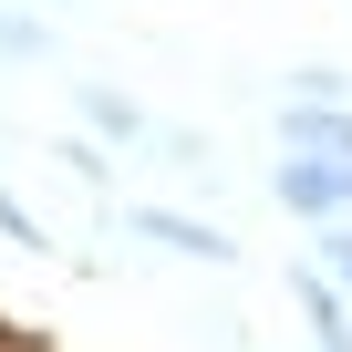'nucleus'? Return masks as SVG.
I'll list each match as a JSON object with an SVG mask.
<instances>
[{
	"mask_svg": "<svg viewBox=\"0 0 352 352\" xmlns=\"http://www.w3.org/2000/svg\"><path fill=\"white\" fill-rule=\"evenodd\" d=\"M270 197H280L290 218H311V228H342V218H352V155H290V145H280Z\"/></svg>",
	"mask_w": 352,
	"mask_h": 352,
	"instance_id": "f257e3e1",
	"label": "nucleus"
},
{
	"mask_svg": "<svg viewBox=\"0 0 352 352\" xmlns=\"http://www.w3.org/2000/svg\"><path fill=\"white\" fill-rule=\"evenodd\" d=\"M124 228H135V239H155L166 259H197V270H228V259H239V239H228L218 218H187V208H145V197H135V208H124Z\"/></svg>",
	"mask_w": 352,
	"mask_h": 352,
	"instance_id": "f03ea898",
	"label": "nucleus"
},
{
	"mask_svg": "<svg viewBox=\"0 0 352 352\" xmlns=\"http://www.w3.org/2000/svg\"><path fill=\"white\" fill-rule=\"evenodd\" d=\"M280 145H290V155H352V104L280 94Z\"/></svg>",
	"mask_w": 352,
	"mask_h": 352,
	"instance_id": "7ed1b4c3",
	"label": "nucleus"
},
{
	"mask_svg": "<svg viewBox=\"0 0 352 352\" xmlns=\"http://www.w3.org/2000/svg\"><path fill=\"white\" fill-rule=\"evenodd\" d=\"M73 114H83L104 145H155V114H145L135 94H114V83H73Z\"/></svg>",
	"mask_w": 352,
	"mask_h": 352,
	"instance_id": "20e7f679",
	"label": "nucleus"
},
{
	"mask_svg": "<svg viewBox=\"0 0 352 352\" xmlns=\"http://www.w3.org/2000/svg\"><path fill=\"white\" fill-rule=\"evenodd\" d=\"M290 300H300V321H311V352H352V300H342L311 259L290 270Z\"/></svg>",
	"mask_w": 352,
	"mask_h": 352,
	"instance_id": "39448f33",
	"label": "nucleus"
},
{
	"mask_svg": "<svg viewBox=\"0 0 352 352\" xmlns=\"http://www.w3.org/2000/svg\"><path fill=\"white\" fill-rule=\"evenodd\" d=\"M63 42H52V21L32 11V0H0V63L11 73H32V63H52Z\"/></svg>",
	"mask_w": 352,
	"mask_h": 352,
	"instance_id": "423d86ee",
	"label": "nucleus"
},
{
	"mask_svg": "<svg viewBox=\"0 0 352 352\" xmlns=\"http://www.w3.org/2000/svg\"><path fill=\"white\" fill-rule=\"evenodd\" d=\"M155 155H166V166H187V176H218V145L187 135V124H155Z\"/></svg>",
	"mask_w": 352,
	"mask_h": 352,
	"instance_id": "0eeeda50",
	"label": "nucleus"
},
{
	"mask_svg": "<svg viewBox=\"0 0 352 352\" xmlns=\"http://www.w3.org/2000/svg\"><path fill=\"white\" fill-rule=\"evenodd\" d=\"M311 270H321V280H331V290H342V300H352V218H342V228H321V239H311Z\"/></svg>",
	"mask_w": 352,
	"mask_h": 352,
	"instance_id": "6e6552de",
	"label": "nucleus"
},
{
	"mask_svg": "<svg viewBox=\"0 0 352 352\" xmlns=\"http://www.w3.org/2000/svg\"><path fill=\"white\" fill-rule=\"evenodd\" d=\"M0 239H11V249H52V228H42V218H32L11 187H0Z\"/></svg>",
	"mask_w": 352,
	"mask_h": 352,
	"instance_id": "1a4fd4ad",
	"label": "nucleus"
},
{
	"mask_svg": "<svg viewBox=\"0 0 352 352\" xmlns=\"http://www.w3.org/2000/svg\"><path fill=\"white\" fill-rule=\"evenodd\" d=\"M290 94H311V104H352V73H331V63H300V73H290Z\"/></svg>",
	"mask_w": 352,
	"mask_h": 352,
	"instance_id": "9d476101",
	"label": "nucleus"
}]
</instances>
